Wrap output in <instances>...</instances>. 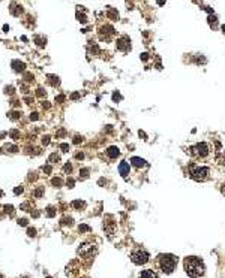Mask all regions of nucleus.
<instances>
[{
  "label": "nucleus",
  "mask_w": 225,
  "mask_h": 278,
  "mask_svg": "<svg viewBox=\"0 0 225 278\" xmlns=\"http://www.w3.org/2000/svg\"><path fill=\"white\" fill-rule=\"evenodd\" d=\"M183 266H185L186 274H188L191 278H201L204 275V263L201 262L200 257H195V256L185 257Z\"/></svg>",
  "instance_id": "1"
},
{
  "label": "nucleus",
  "mask_w": 225,
  "mask_h": 278,
  "mask_svg": "<svg viewBox=\"0 0 225 278\" xmlns=\"http://www.w3.org/2000/svg\"><path fill=\"white\" fill-rule=\"evenodd\" d=\"M158 266L164 274H171L177 266V257L173 254H159L158 256Z\"/></svg>",
  "instance_id": "2"
},
{
  "label": "nucleus",
  "mask_w": 225,
  "mask_h": 278,
  "mask_svg": "<svg viewBox=\"0 0 225 278\" xmlns=\"http://www.w3.org/2000/svg\"><path fill=\"white\" fill-rule=\"evenodd\" d=\"M209 174H210V169L206 166H195V165L189 166V177L194 181H198V183L206 181L209 178Z\"/></svg>",
  "instance_id": "3"
},
{
  "label": "nucleus",
  "mask_w": 225,
  "mask_h": 278,
  "mask_svg": "<svg viewBox=\"0 0 225 278\" xmlns=\"http://www.w3.org/2000/svg\"><path fill=\"white\" fill-rule=\"evenodd\" d=\"M209 152H210V148H209V145L206 142H198L188 148V154L192 156V157H201V159H204V157L209 156Z\"/></svg>",
  "instance_id": "4"
},
{
  "label": "nucleus",
  "mask_w": 225,
  "mask_h": 278,
  "mask_svg": "<svg viewBox=\"0 0 225 278\" xmlns=\"http://www.w3.org/2000/svg\"><path fill=\"white\" fill-rule=\"evenodd\" d=\"M150 259V254L146 251V250H143V248H138V250H134L132 253H131V260L134 265H146Z\"/></svg>",
  "instance_id": "5"
},
{
  "label": "nucleus",
  "mask_w": 225,
  "mask_h": 278,
  "mask_svg": "<svg viewBox=\"0 0 225 278\" xmlns=\"http://www.w3.org/2000/svg\"><path fill=\"white\" fill-rule=\"evenodd\" d=\"M95 251H96V247L92 242H83L77 250L78 256H81V257H90V256L95 254Z\"/></svg>",
  "instance_id": "6"
},
{
  "label": "nucleus",
  "mask_w": 225,
  "mask_h": 278,
  "mask_svg": "<svg viewBox=\"0 0 225 278\" xmlns=\"http://www.w3.org/2000/svg\"><path fill=\"white\" fill-rule=\"evenodd\" d=\"M116 50L122 51V52H128V51L131 50V39H129V36H126V34L120 36V38L116 41Z\"/></svg>",
  "instance_id": "7"
},
{
  "label": "nucleus",
  "mask_w": 225,
  "mask_h": 278,
  "mask_svg": "<svg viewBox=\"0 0 225 278\" xmlns=\"http://www.w3.org/2000/svg\"><path fill=\"white\" fill-rule=\"evenodd\" d=\"M112 34H114V27L110 24L102 25V27L99 29V39H101V41H110Z\"/></svg>",
  "instance_id": "8"
},
{
  "label": "nucleus",
  "mask_w": 225,
  "mask_h": 278,
  "mask_svg": "<svg viewBox=\"0 0 225 278\" xmlns=\"http://www.w3.org/2000/svg\"><path fill=\"white\" fill-rule=\"evenodd\" d=\"M129 170H131V165L128 161H120V165H119V172H120V175L123 178H128L129 175Z\"/></svg>",
  "instance_id": "9"
},
{
  "label": "nucleus",
  "mask_w": 225,
  "mask_h": 278,
  "mask_svg": "<svg viewBox=\"0 0 225 278\" xmlns=\"http://www.w3.org/2000/svg\"><path fill=\"white\" fill-rule=\"evenodd\" d=\"M131 163L138 169H143L147 166V161L144 160V159H140V157H132V159H131Z\"/></svg>",
  "instance_id": "10"
},
{
  "label": "nucleus",
  "mask_w": 225,
  "mask_h": 278,
  "mask_svg": "<svg viewBox=\"0 0 225 278\" xmlns=\"http://www.w3.org/2000/svg\"><path fill=\"white\" fill-rule=\"evenodd\" d=\"M9 12L14 15V17H20L21 14H23V8L17 5V3H11V6H9Z\"/></svg>",
  "instance_id": "11"
},
{
  "label": "nucleus",
  "mask_w": 225,
  "mask_h": 278,
  "mask_svg": "<svg viewBox=\"0 0 225 278\" xmlns=\"http://www.w3.org/2000/svg\"><path fill=\"white\" fill-rule=\"evenodd\" d=\"M105 152H107V156H108L110 159H117V157L120 156V150H119L117 147H110Z\"/></svg>",
  "instance_id": "12"
},
{
  "label": "nucleus",
  "mask_w": 225,
  "mask_h": 278,
  "mask_svg": "<svg viewBox=\"0 0 225 278\" xmlns=\"http://www.w3.org/2000/svg\"><path fill=\"white\" fill-rule=\"evenodd\" d=\"M12 68L15 72H24V69H26V64L23 63V61H20V60H12Z\"/></svg>",
  "instance_id": "13"
},
{
  "label": "nucleus",
  "mask_w": 225,
  "mask_h": 278,
  "mask_svg": "<svg viewBox=\"0 0 225 278\" xmlns=\"http://www.w3.org/2000/svg\"><path fill=\"white\" fill-rule=\"evenodd\" d=\"M138 278H158V274H156L153 269H144L141 271Z\"/></svg>",
  "instance_id": "14"
},
{
  "label": "nucleus",
  "mask_w": 225,
  "mask_h": 278,
  "mask_svg": "<svg viewBox=\"0 0 225 278\" xmlns=\"http://www.w3.org/2000/svg\"><path fill=\"white\" fill-rule=\"evenodd\" d=\"M33 41L36 42V45H38L39 48H44V46L47 45V38H45V36H41V34H35Z\"/></svg>",
  "instance_id": "15"
},
{
  "label": "nucleus",
  "mask_w": 225,
  "mask_h": 278,
  "mask_svg": "<svg viewBox=\"0 0 225 278\" xmlns=\"http://www.w3.org/2000/svg\"><path fill=\"white\" fill-rule=\"evenodd\" d=\"M207 21H209V25H210L213 30H216V29H218V18H216V15L210 14V15L207 17Z\"/></svg>",
  "instance_id": "16"
},
{
  "label": "nucleus",
  "mask_w": 225,
  "mask_h": 278,
  "mask_svg": "<svg viewBox=\"0 0 225 278\" xmlns=\"http://www.w3.org/2000/svg\"><path fill=\"white\" fill-rule=\"evenodd\" d=\"M48 78V82L53 85V87H59L60 85V78L59 76H56V75H48L47 76Z\"/></svg>",
  "instance_id": "17"
},
{
  "label": "nucleus",
  "mask_w": 225,
  "mask_h": 278,
  "mask_svg": "<svg viewBox=\"0 0 225 278\" xmlns=\"http://www.w3.org/2000/svg\"><path fill=\"white\" fill-rule=\"evenodd\" d=\"M71 205H72L74 210H83V208L86 206V202H83V201H74Z\"/></svg>",
  "instance_id": "18"
},
{
  "label": "nucleus",
  "mask_w": 225,
  "mask_h": 278,
  "mask_svg": "<svg viewBox=\"0 0 225 278\" xmlns=\"http://www.w3.org/2000/svg\"><path fill=\"white\" fill-rule=\"evenodd\" d=\"M108 18H110V20H112V21H116V20H119V14H117L114 9L108 8Z\"/></svg>",
  "instance_id": "19"
},
{
  "label": "nucleus",
  "mask_w": 225,
  "mask_h": 278,
  "mask_svg": "<svg viewBox=\"0 0 225 278\" xmlns=\"http://www.w3.org/2000/svg\"><path fill=\"white\" fill-rule=\"evenodd\" d=\"M48 161H50V163H59V161H60V156H59L57 152H53L51 156L48 157Z\"/></svg>",
  "instance_id": "20"
},
{
  "label": "nucleus",
  "mask_w": 225,
  "mask_h": 278,
  "mask_svg": "<svg viewBox=\"0 0 225 278\" xmlns=\"http://www.w3.org/2000/svg\"><path fill=\"white\" fill-rule=\"evenodd\" d=\"M72 223H74V220L71 218V217H63V218L60 220L62 226H72Z\"/></svg>",
  "instance_id": "21"
},
{
  "label": "nucleus",
  "mask_w": 225,
  "mask_h": 278,
  "mask_svg": "<svg viewBox=\"0 0 225 278\" xmlns=\"http://www.w3.org/2000/svg\"><path fill=\"white\" fill-rule=\"evenodd\" d=\"M8 118L17 121L18 118H20V112H18V111H11V112H8Z\"/></svg>",
  "instance_id": "22"
},
{
  "label": "nucleus",
  "mask_w": 225,
  "mask_h": 278,
  "mask_svg": "<svg viewBox=\"0 0 225 278\" xmlns=\"http://www.w3.org/2000/svg\"><path fill=\"white\" fill-rule=\"evenodd\" d=\"M5 150H8L9 152H17L18 151V147H17V145H11V143H6V145H5Z\"/></svg>",
  "instance_id": "23"
},
{
  "label": "nucleus",
  "mask_w": 225,
  "mask_h": 278,
  "mask_svg": "<svg viewBox=\"0 0 225 278\" xmlns=\"http://www.w3.org/2000/svg\"><path fill=\"white\" fill-rule=\"evenodd\" d=\"M45 211H47V212H45V214H47V217H54V215H56V210H54V206H48Z\"/></svg>",
  "instance_id": "24"
},
{
  "label": "nucleus",
  "mask_w": 225,
  "mask_h": 278,
  "mask_svg": "<svg viewBox=\"0 0 225 278\" xmlns=\"http://www.w3.org/2000/svg\"><path fill=\"white\" fill-rule=\"evenodd\" d=\"M26 150H27L26 152H29V154H32V152H35V154H41V150H39V148H36V147H27Z\"/></svg>",
  "instance_id": "25"
},
{
  "label": "nucleus",
  "mask_w": 225,
  "mask_h": 278,
  "mask_svg": "<svg viewBox=\"0 0 225 278\" xmlns=\"http://www.w3.org/2000/svg\"><path fill=\"white\" fill-rule=\"evenodd\" d=\"M42 194H44V187H38L35 192H33V196H35V197H42Z\"/></svg>",
  "instance_id": "26"
},
{
  "label": "nucleus",
  "mask_w": 225,
  "mask_h": 278,
  "mask_svg": "<svg viewBox=\"0 0 225 278\" xmlns=\"http://www.w3.org/2000/svg\"><path fill=\"white\" fill-rule=\"evenodd\" d=\"M3 208H5V211H6V214H9V215H14V214H15V211H14V206H12V205H5Z\"/></svg>",
  "instance_id": "27"
},
{
  "label": "nucleus",
  "mask_w": 225,
  "mask_h": 278,
  "mask_svg": "<svg viewBox=\"0 0 225 278\" xmlns=\"http://www.w3.org/2000/svg\"><path fill=\"white\" fill-rule=\"evenodd\" d=\"M51 184L54 185V187H62L63 181H62L60 178H53V179H51Z\"/></svg>",
  "instance_id": "28"
},
{
  "label": "nucleus",
  "mask_w": 225,
  "mask_h": 278,
  "mask_svg": "<svg viewBox=\"0 0 225 278\" xmlns=\"http://www.w3.org/2000/svg\"><path fill=\"white\" fill-rule=\"evenodd\" d=\"M78 230H80L81 233H87V232H90V227H89L87 224H80V226H78Z\"/></svg>",
  "instance_id": "29"
},
{
  "label": "nucleus",
  "mask_w": 225,
  "mask_h": 278,
  "mask_svg": "<svg viewBox=\"0 0 225 278\" xmlns=\"http://www.w3.org/2000/svg\"><path fill=\"white\" fill-rule=\"evenodd\" d=\"M63 172H65V174H71V172H72V165H71L69 161L63 166Z\"/></svg>",
  "instance_id": "30"
},
{
  "label": "nucleus",
  "mask_w": 225,
  "mask_h": 278,
  "mask_svg": "<svg viewBox=\"0 0 225 278\" xmlns=\"http://www.w3.org/2000/svg\"><path fill=\"white\" fill-rule=\"evenodd\" d=\"M89 174H90V169H87V168H84V169H81V170H80V175H81L83 178H87V177H89Z\"/></svg>",
  "instance_id": "31"
},
{
  "label": "nucleus",
  "mask_w": 225,
  "mask_h": 278,
  "mask_svg": "<svg viewBox=\"0 0 225 278\" xmlns=\"http://www.w3.org/2000/svg\"><path fill=\"white\" fill-rule=\"evenodd\" d=\"M41 170H42L44 174H47V175H50V174H51V166H50V165H47V166H42V168H41Z\"/></svg>",
  "instance_id": "32"
},
{
  "label": "nucleus",
  "mask_w": 225,
  "mask_h": 278,
  "mask_svg": "<svg viewBox=\"0 0 225 278\" xmlns=\"http://www.w3.org/2000/svg\"><path fill=\"white\" fill-rule=\"evenodd\" d=\"M50 142H51V138L48 135H45L42 136V145H50Z\"/></svg>",
  "instance_id": "33"
},
{
  "label": "nucleus",
  "mask_w": 225,
  "mask_h": 278,
  "mask_svg": "<svg viewBox=\"0 0 225 278\" xmlns=\"http://www.w3.org/2000/svg\"><path fill=\"white\" fill-rule=\"evenodd\" d=\"M9 135H11V138H12V139H18V138H20V133H18V130H11V132H9Z\"/></svg>",
  "instance_id": "34"
},
{
  "label": "nucleus",
  "mask_w": 225,
  "mask_h": 278,
  "mask_svg": "<svg viewBox=\"0 0 225 278\" xmlns=\"http://www.w3.org/2000/svg\"><path fill=\"white\" fill-rule=\"evenodd\" d=\"M27 235L30 236V238H33V236H36V229H33V227H29V229H27Z\"/></svg>",
  "instance_id": "35"
},
{
  "label": "nucleus",
  "mask_w": 225,
  "mask_h": 278,
  "mask_svg": "<svg viewBox=\"0 0 225 278\" xmlns=\"http://www.w3.org/2000/svg\"><path fill=\"white\" fill-rule=\"evenodd\" d=\"M112 100H114V102H119V100H122L120 93H117V91H114V93H112Z\"/></svg>",
  "instance_id": "36"
},
{
  "label": "nucleus",
  "mask_w": 225,
  "mask_h": 278,
  "mask_svg": "<svg viewBox=\"0 0 225 278\" xmlns=\"http://www.w3.org/2000/svg\"><path fill=\"white\" fill-rule=\"evenodd\" d=\"M65 99H66V97H65L63 94H59V96H56V103H63Z\"/></svg>",
  "instance_id": "37"
},
{
  "label": "nucleus",
  "mask_w": 225,
  "mask_h": 278,
  "mask_svg": "<svg viewBox=\"0 0 225 278\" xmlns=\"http://www.w3.org/2000/svg\"><path fill=\"white\" fill-rule=\"evenodd\" d=\"M60 150L63 152H68L69 151V145H68V143H60Z\"/></svg>",
  "instance_id": "38"
},
{
  "label": "nucleus",
  "mask_w": 225,
  "mask_h": 278,
  "mask_svg": "<svg viewBox=\"0 0 225 278\" xmlns=\"http://www.w3.org/2000/svg\"><path fill=\"white\" fill-rule=\"evenodd\" d=\"M72 142L75 143V145H78V143H80V142H83V136L77 135V136H75V138H74V141H72Z\"/></svg>",
  "instance_id": "39"
},
{
  "label": "nucleus",
  "mask_w": 225,
  "mask_h": 278,
  "mask_svg": "<svg viewBox=\"0 0 225 278\" xmlns=\"http://www.w3.org/2000/svg\"><path fill=\"white\" fill-rule=\"evenodd\" d=\"M81 97V93H74V94H71V100H77V99H80Z\"/></svg>",
  "instance_id": "40"
},
{
  "label": "nucleus",
  "mask_w": 225,
  "mask_h": 278,
  "mask_svg": "<svg viewBox=\"0 0 225 278\" xmlns=\"http://www.w3.org/2000/svg\"><path fill=\"white\" fill-rule=\"evenodd\" d=\"M36 96L44 97V96H45V90H44V88H38V90H36Z\"/></svg>",
  "instance_id": "41"
},
{
  "label": "nucleus",
  "mask_w": 225,
  "mask_h": 278,
  "mask_svg": "<svg viewBox=\"0 0 225 278\" xmlns=\"http://www.w3.org/2000/svg\"><path fill=\"white\" fill-rule=\"evenodd\" d=\"M27 223H29L27 218H18V224L20 226H27Z\"/></svg>",
  "instance_id": "42"
},
{
  "label": "nucleus",
  "mask_w": 225,
  "mask_h": 278,
  "mask_svg": "<svg viewBox=\"0 0 225 278\" xmlns=\"http://www.w3.org/2000/svg\"><path fill=\"white\" fill-rule=\"evenodd\" d=\"M38 118H39V114H38V112H32V114H30V120H32V121H36Z\"/></svg>",
  "instance_id": "43"
},
{
  "label": "nucleus",
  "mask_w": 225,
  "mask_h": 278,
  "mask_svg": "<svg viewBox=\"0 0 225 278\" xmlns=\"http://www.w3.org/2000/svg\"><path fill=\"white\" fill-rule=\"evenodd\" d=\"M20 208H21V210H30V203L29 202H26V203H23V205H21V206H20ZM30 211H33V210H30Z\"/></svg>",
  "instance_id": "44"
},
{
  "label": "nucleus",
  "mask_w": 225,
  "mask_h": 278,
  "mask_svg": "<svg viewBox=\"0 0 225 278\" xmlns=\"http://www.w3.org/2000/svg\"><path fill=\"white\" fill-rule=\"evenodd\" d=\"M66 184H68V187H69V188H72V187H74V184H75V181H74L72 178H68V181H66Z\"/></svg>",
  "instance_id": "45"
},
{
  "label": "nucleus",
  "mask_w": 225,
  "mask_h": 278,
  "mask_svg": "<svg viewBox=\"0 0 225 278\" xmlns=\"http://www.w3.org/2000/svg\"><path fill=\"white\" fill-rule=\"evenodd\" d=\"M195 63H197V64L206 63V59H204V57H201V55H198V57H197V61H195Z\"/></svg>",
  "instance_id": "46"
},
{
  "label": "nucleus",
  "mask_w": 225,
  "mask_h": 278,
  "mask_svg": "<svg viewBox=\"0 0 225 278\" xmlns=\"http://www.w3.org/2000/svg\"><path fill=\"white\" fill-rule=\"evenodd\" d=\"M23 190H24L23 187H15V188H14V193H15V194H21V193H23Z\"/></svg>",
  "instance_id": "47"
},
{
  "label": "nucleus",
  "mask_w": 225,
  "mask_h": 278,
  "mask_svg": "<svg viewBox=\"0 0 225 278\" xmlns=\"http://www.w3.org/2000/svg\"><path fill=\"white\" fill-rule=\"evenodd\" d=\"M41 106H42L44 109H48V108H50V102H42V103H41Z\"/></svg>",
  "instance_id": "48"
},
{
  "label": "nucleus",
  "mask_w": 225,
  "mask_h": 278,
  "mask_svg": "<svg viewBox=\"0 0 225 278\" xmlns=\"http://www.w3.org/2000/svg\"><path fill=\"white\" fill-rule=\"evenodd\" d=\"M75 159H77V160H83V159H84V154H83V152H77V154H75Z\"/></svg>",
  "instance_id": "49"
},
{
  "label": "nucleus",
  "mask_w": 225,
  "mask_h": 278,
  "mask_svg": "<svg viewBox=\"0 0 225 278\" xmlns=\"http://www.w3.org/2000/svg\"><path fill=\"white\" fill-rule=\"evenodd\" d=\"M5 93H6V94H12V93H14V87H6V88H5Z\"/></svg>",
  "instance_id": "50"
},
{
  "label": "nucleus",
  "mask_w": 225,
  "mask_h": 278,
  "mask_svg": "<svg viewBox=\"0 0 225 278\" xmlns=\"http://www.w3.org/2000/svg\"><path fill=\"white\" fill-rule=\"evenodd\" d=\"M24 102H26L27 105H32V103H33V99H32V97H24Z\"/></svg>",
  "instance_id": "51"
},
{
  "label": "nucleus",
  "mask_w": 225,
  "mask_h": 278,
  "mask_svg": "<svg viewBox=\"0 0 225 278\" xmlns=\"http://www.w3.org/2000/svg\"><path fill=\"white\" fill-rule=\"evenodd\" d=\"M147 59H149V54H146V52H144V54H141V60H143V61H146Z\"/></svg>",
  "instance_id": "52"
},
{
  "label": "nucleus",
  "mask_w": 225,
  "mask_h": 278,
  "mask_svg": "<svg viewBox=\"0 0 225 278\" xmlns=\"http://www.w3.org/2000/svg\"><path fill=\"white\" fill-rule=\"evenodd\" d=\"M138 135L141 136V138H144V139H147V135H146L144 132H141V130H140V132H138Z\"/></svg>",
  "instance_id": "53"
},
{
  "label": "nucleus",
  "mask_w": 225,
  "mask_h": 278,
  "mask_svg": "<svg viewBox=\"0 0 225 278\" xmlns=\"http://www.w3.org/2000/svg\"><path fill=\"white\" fill-rule=\"evenodd\" d=\"M56 135H57V136H63V135H65V130H63V129H60V130H59Z\"/></svg>",
  "instance_id": "54"
},
{
  "label": "nucleus",
  "mask_w": 225,
  "mask_h": 278,
  "mask_svg": "<svg viewBox=\"0 0 225 278\" xmlns=\"http://www.w3.org/2000/svg\"><path fill=\"white\" fill-rule=\"evenodd\" d=\"M32 78H33L32 73H26V79H27V81H32Z\"/></svg>",
  "instance_id": "55"
},
{
  "label": "nucleus",
  "mask_w": 225,
  "mask_h": 278,
  "mask_svg": "<svg viewBox=\"0 0 225 278\" xmlns=\"http://www.w3.org/2000/svg\"><path fill=\"white\" fill-rule=\"evenodd\" d=\"M221 192H222V194L225 196V184H222L221 185Z\"/></svg>",
  "instance_id": "56"
},
{
  "label": "nucleus",
  "mask_w": 225,
  "mask_h": 278,
  "mask_svg": "<svg viewBox=\"0 0 225 278\" xmlns=\"http://www.w3.org/2000/svg\"><path fill=\"white\" fill-rule=\"evenodd\" d=\"M165 0H158V5H164Z\"/></svg>",
  "instance_id": "57"
},
{
  "label": "nucleus",
  "mask_w": 225,
  "mask_h": 278,
  "mask_svg": "<svg viewBox=\"0 0 225 278\" xmlns=\"http://www.w3.org/2000/svg\"><path fill=\"white\" fill-rule=\"evenodd\" d=\"M222 30H224V33H225V25H222Z\"/></svg>",
  "instance_id": "58"
},
{
  "label": "nucleus",
  "mask_w": 225,
  "mask_h": 278,
  "mask_svg": "<svg viewBox=\"0 0 225 278\" xmlns=\"http://www.w3.org/2000/svg\"><path fill=\"white\" fill-rule=\"evenodd\" d=\"M0 278H3V277H2V275H0Z\"/></svg>",
  "instance_id": "59"
},
{
  "label": "nucleus",
  "mask_w": 225,
  "mask_h": 278,
  "mask_svg": "<svg viewBox=\"0 0 225 278\" xmlns=\"http://www.w3.org/2000/svg\"><path fill=\"white\" fill-rule=\"evenodd\" d=\"M47 278H51V277H47Z\"/></svg>",
  "instance_id": "60"
},
{
  "label": "nucleus",
  "mask_w": 225,
  "mask_h": 278,
  "mask_svg": "<svg viewBox=\"0 0 225 278\" xmlns=\"http://www.w3.org/2000/svg\"><path fill=\"white\" fill-rule=\"evenodd\" d=\"M0 2H2V0H0Z\"/></svg>",
  "instance_id": "61"
}]
</instances>
